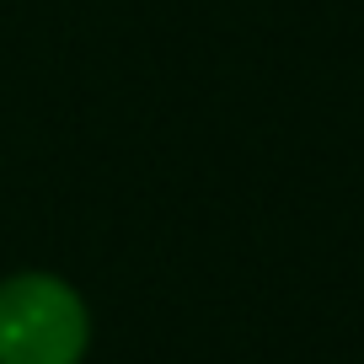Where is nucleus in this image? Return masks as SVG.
I'll return each instance as SVG.
<instances>
[{
	"label": "nucleus",
	"instance_id": "f257e3e1",
	"mask_svg": "<svg viewBox=\"0 0 364 364\" xmlns=\"http://www.w3.org/2000/svg\"><path fill=\"white\" fill-rule=\"evenodd\" d=\"M91 338L86 306L48 273H16L0 284V364H80Z\"/></svg>",
	"mask_w": 364,
	"mask_h": 364
}]
</instances>
